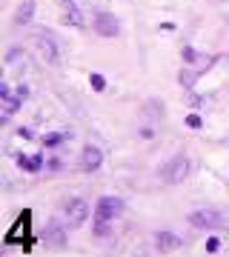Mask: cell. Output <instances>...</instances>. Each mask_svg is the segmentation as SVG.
<instances>
[{
	"mask_svg": "<svg viewBox=\"0 0 229 257\" xmlns=\"http://www.w3.org/2000/svg\"><path fill=\"white\" fill-rule=\"evenodd\" d=\"M189 172H192V163L181 155V157H172V160L161 169V177H164L166 183L175 186V183H183V180L189 177Z\"/></svg>",
	"mask_w": 229,
	"mask_h": 257,
	"instance_id": "1",
	"label": "cell"
},
{
	"mask_svg": "<svg viewBox=\"0 0 229 257\" xmlns=\"http://www.w3.org/2000/svg\"><path fill=\"white\" fill-rule=\"evenodd\" d=\"M89 203L83 200V197H72V200H66V217L72 226H83L86 217H89Z\"/></svg>",
	"mask_w": 229,
	"mask_h": 257,
	"instance_id": "4",
	"label": "cell"
},
{
	"mask_svg": "<svg viewBox=\"0 0 229 257\" xmlns=\"http://www.w3.org/2000/svg\"><path fill=\"white\" fill-rule=\"evenodd\" d=\"M18 166H20V169H26V172H37V169L43 166V157H40V155H35V157H23V155H20L18 157Z\"/></svg>",
	"mask_w": 229,
	"mask_h": 257,
	"instance_id": "13",
	"label": "cell"
},
{
	"mask_svg": "<svg viewBox=\"0 0 229 257\" xmlns=\"http://www.w3.org/2000/svg\"><path fill=\"white\" fill-rule=\"evenodd\" d=\"M120 211H123V203L118 197H101L98 206H95V223H109L118 217Z\"/></svg>",
	"mask_w": 229,
	"mask_h": 257,
	"instance_id": "2",
	"label": "cell"
},
{
	"mask_svg": "<svg viewBox=\"0 0 229 257\" xmlns=\"http://www.w3.org/2000/svg\"><path fill=\"white\" fill-rule=\"evenodd\" d=\"M206 251H209V254H215V251H220V240H218V237H212L209 243H206Z\"/></svg>",
	"mask_w": 229,
	"mask_h": 257,
	"instance_id": "18",
	"label": "cell"
},
{
	"mask_svg": "<svg viewBox=\"0 0 229 257\" xmlns=\"http://www.w3.org/2000/svg\"><path fill=\"white\" fill-rule=\"evenodd\" d=\"M69 138V132H57V135H46L43 138V146H57L60 140H66Z\"/></svg>",
	"mask_w": 229,
	"mask_h": 257,
	"instance_id": "15",
	"label": "cell"
},
{
	"mask_svg": "<svg viewBox=\"0 0 229 257\" xmlns=\"http://www.w3.org/2000/svg\"><path fill=\"white\" fill-rule=\"evenodd\" d=\"M46 246H52V248H63V246H66L63 223H57V220H49V223H46Z\"/></svg>",
	"mask_w": 229,
	"mask_h": 257,
	"instance_id": "7",
	"label": "cell"
},
{
	"mask_svg": "<svg viewBox=\"0 0 229 257\" xmlns=\"http://www.w3.org/2000/svg\"><path fill=\"white\" fill-rule=\"evenodd\" d=\"M32 15H35V0H23L18 6V12H15V26H26L32 20Z\"/></svg>",
	"mask_w": 229,
	"mask_h": 257,
	"instance_id": "12",
	"label": "cell"
},
{
	"mask_svg": "<svg viewBox=\"0 0 229 257\" xmlns=\"http://www.w3.org/2000/svg\"><path fill=\"white\" fill-rule=\"evenodd\" d=\"M37 49H40V55H43L46 63H57V46H55V37L52 35H40L37 37Z\"/></svg>",
	"mask_w": 229,
	"mask_h": 257,
	"instance_id": "11",
	"label": "cell"
},
{
	"mask_svg": "<svg viewBox=\"0 0 229 257\" xmlns=\"http://www.w3.org/2000/svg\"><path fill=\"white\" fill-rule=\"evenodd\" d=\"M20 103H23V97H20L18 92H12L9 83H3L0 86V109H3V123L15 114V111L20 109Z\"/></svg>",
	"mask_w": 229,
	"mask_h": 257,
	"instance_id": "3",
	"label": "cell"
},
{
	"mask_svg": "<svg viewBox=\"0 0 229 257\" xmlns=\"http://www.w3.org/2000/svg\"><path fill=\"white\" fill-rule=\"evenodd\" d=\"M183 60H189V63H192V60H198V55H195V49H183Z\"/></svg>",
	"mask_w": 229,
	"mask_h": 257,
	"instance_id": "19",
	"label": "cell"
},
{
	"mask_svg": "<svg viewBox=\"0 0 229 257\" xmlns=\"http://www.w3.org/2000/svg\"><path fill=\"white\" fill-rule=\"evenodd\" d=\"M95 32H98L101 37H115V35L120 32L118 18H115V15H109V12L98 15V18H95Z\"/></svg>",
	"mask_w": 229,
	"mask_h": 257,
	"instance_id": "6",
	"label": "cell"
},
{
	"mask_svg": "<svg viewBox=\"0 0 229 257\" xmlns=\"http://www.w3.org/2000/svg\"><path fill=\"white\" fill-rule=\"evenodd\" d=\"M155 248L158 251H181L183 248V240L172 231H158L155 234Z\"/></svg>",
	"mask_w": 229,
	"mask_h": 257,
	"instance_id": "8",
	"label": "cell"
},
{
	"mask_svg": "<svg viewBox=\"0 0 229 257\" xmlns=\"http://www.w3.org/2000/svg\"><path fill=\"white\" fill-rule=\"evenodd\" d=\"M189 223L195 229H215V226H220V214L215 209H198L189 214Z\"/></svg>",
	"mask_w": 229,
	"mask_h": 257,
	"instance_id": "5",
	"label": "cell"
},
{
	"mask_svg": "<svg viewBox=\"0 0 229 257\" xmlns=\"http://www.w3.org/2000/svg\"><path fill=\"white\" fill-rule=\"evenodd\" d=\"M186 126H189V128H201V126H203V120L198 117V114H189V117H186Z\"/></svg>",
	"mask_w": 229,
	"mask_h": 257,
	"instance_id": "17",
	"label": "cell"
},
{
	"mask_svg": "<svg viewBox=\"0 0 229 257\" xmlns=\"http://www.w3.org/2000/svg\"><path fill=\"white\" fill-rule=\"evenodd\" d=\"M60 6H63V23L74 29H83L86 26V20H83V12L74 6V0H60Z\"/></svg>",
	"mask_w": 229,
	"mask_h": 257,
	"instance_id": "10",
	"label": "cell"
},
{
	"mask_svg": "<svg viewBox=\"0 0 229 257\" xmlns=\"http://www.w3.org/2000/svg\"><path fill=\"white\" fill-rule=\"evenodd\" d=\"M178 80H181L183 89H195V80H198V72H189V69H183L181 74H178Z\"/></svg>",
	"mask_w": 229,
	"mask_h": 257,
	"instance_id": "14",
	"label": "cell"
},
{
	"mask_svg": "<svg viewBox=\"0 0 229 257\" xmlns=\"http://www.w3.org/2000/svg\"><path fill=\"white\" fill-rule=\"evenodd\" d=\"M89 83H92V89H95V92H103V89H106V80H103L101 74H92Z\"/></svg>",
	"mask_w": 229,
	"mask_h": 257,
	"instance_id": "16",
	"label": "cell"
},
{
	"mask_svg": "<svg viewBox=\"0 0 229 257\" xmlns=\"http://www.w3.org/2000/svg\"><path fill=\"white\" fill-rule=\"evenodd\" d=\"M101 163H103V152L98 146H86V149H83V155H81L83 172H98Z\"/></svg>",
	"mask_w": 229,
	"mask_h": 257,
	"instance_id": "9",
	"label": "cell"
}]
</instances>
